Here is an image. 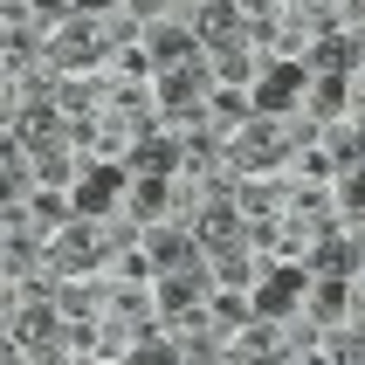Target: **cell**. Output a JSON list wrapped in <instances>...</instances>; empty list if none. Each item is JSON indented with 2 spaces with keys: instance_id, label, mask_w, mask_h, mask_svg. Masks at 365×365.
<instances>
[{
  "instance_id": "obj_1",
  "label": "cell",
  "mask_w": 365,
  "mask_h": 365,
  "mask_svg": "<svg viewBox=\"0 0 365 365\" xmlns=\"http://www.w3.org/2000/svg\"><path fill=\"white\" fill-rule=\"evenodd\" d=\"M221 152H227V165L235 173H283V159H289V145H283V124L276 118H242L235 131L221 138Z\"/></svg>"
},
{
  "instance_id": "obj_2",
  "label": "cell",
  "mask_w": 365,
  "mask_h": 365,
  "mask_svg": "<svg viewBox=\"0 0 365 365\" xmlns=\"http://www.w3.org/2000/svg\"><path fill=\"white\" fill-rule=\"evenodd\" d=\"M48 262H56L62 276H90L97 262H110V227H103L97 214H69V221L48 235Z\"/></svg>"
},
{
  "instance_id": "obj_3",
  "label": "cell",
  "mask_w": 365,
  "mask_h": 365,
  "mask_svg": "<svg viewBox=\"0 0 365 365\" xmlns=\"http://www.w3.org/2000/svg\"><path fill=\"white\" fill-rule=\"evenodd\" d=\"M41 48H48V62H56L62 76H76V69H90V62L110 56V35H103V14H69L56 28V35H41Z\"/></svg>"
},
{
  "instance_id": "obj_4",
  "label": "cell",
  "mask_w": 365,
  "mask_h": 365,
  "mask_svg": "<svg viewBox=\"0 0 365 365\" xmlns=\"http://www.w3.org/2000/svg\"><path fill=\"white\" fill-rule=\"evenodd\" d=\"M14 345H21V359H62V310H56V297H21Z\"/></svg>"
},
{
  "instance_id": "obj_5",
  "label": "cell",
  "mask_w": 365,
  "mask_h": 365,
  "mask_svg": "<svg viewBox=\"0 0 365 365\" xmlns=\"http://www.w3.org/2000/svg\"><path fill=\"white\" fill-rule=\"evenodd\" d=\"M145 262L159 269V276H173V269H200V242H193V227L180 221V214H165V221H145Z\"/></svg>"
},
{
  "instance_id": "obj_6",
  "label": "cell",
  "mask_w": 365,
  "mask_h": 365,
  "mask_svg": "<svg viewBox=\"0 0 365 365\" xmlns=\"http://www.w3.org/2000/svg\"><path fill=\"white\" fill-rule=\"evenodd\" d=\"M304 289H310V269H304V262H269L262 276H255L248 310H255V317H283V310L304 304Z\"/></svg>"
},
{
  "instance_id": "obj_7",
  "label": "cell",
  "mask_w": 365,
  "mask_h": 365,
  "mask_svg": "<svg viewBox=\"0 0 365 365\" xmlns=\"http://www.w3.org/2000/svg\"><path fill=\"white\" fill-rule=\"evenodd\" d=\"M124 200V165L97 159V165H76V180H69V214H110Z\"/></svg>"
},
{
  "instance_id": "obj_8",
  "label": "cell",
  "mask_w": 365,
  "mask_h": 365,
  "mask_svg": "<svg viewBox=\"0 0 365 365\" xmlns=\"http://www.w3.org/2000/svg\"><path fill=\"white\" fill-rule=\"evenodd\" d=\"M165 338H173V359H221V338H227V331L214 324L200 304H186V310L165 317Z\"/></svg>"
},
{
  "instance_id": "obj_9",
  "label": "cell",
  "mask_w": 365,
  "mask_h": 365,
  "mask_svg": "<svg viewBox=\"0 0 365 365\" xmlns=\"http://www.w3.org/2000/svg\"><path fill=\"white\" fill-rule=\"evenodd\" d=\"M304 269L310 276H359V242H351V227L324 221L317 235H310V248H304Z\"/></svg>"
},
{
  "instance_id": "obj_10",
  "label": "cell",
  "mask_w": 365,
  "mask_h": 365,
  "mask_svg": "<svg viewBox=\"0 0 365 365\" xmlns=\"http://www.w3.org/2000/svg\"><path fill=\"white\" fill-rule=\"evenodd\" d=\"M304 83H310V69H304V62H269V69H262V83H255V110H262V118H276V110H297Z\"/></svg>"
},
{
  "instance_id": "obj_11",
  "label": "cell",
  "mask_w": 365,
  "mask_h": 365,
  "mask_svg": "<svg viewBox=\"0 0 365 365\" xmlns=\"http://www.w3.org/2000/svg\"><path fill=\"white\" fill-rule=\"evenodd\" d=\"M118 165L131 173V180H173V165H180V138H173V131H145Z\"/></svg>"
},
{
  "instance_id": "obj_12",
  "label": "cell",
  "mask_w": 365,
  "mask_h": 365,
  "mask_svg": "<svg viewBox=\"0 0 365 365\" xmlns=\"http://www.w3.org/2000/svg\"><path fill=\"white\" fill-rule=\"evenodd\" d=\"M200 97H207V62H165L159 69V90H152L159 110H193Z\"/></svg>"
},
{
  "instance_id": "obj_13",
  "label": "cell",
  "mask_w": 365,
  "mask_h": 365,
  "mask_svg": "<svg viewBox=\"0 0 365 365\" xmlns=\"http://www.w3.org/2000/svg\"><path fill=\"white\" fill-rule=\"evenodd\" d=\"M14 145L21 152H41V145H76V138H69V124H62L56 103H21L14 110Z\"/></svg>"
},
{
  "instance_id": "obj_14",
  "label": "cell",
  "mask_w": 365,
  "mask_h": 365,
  "mask_svg": "<svg viewBox=\"0 0 365 365\" xmlns=\"http://www.w3.org/2000/svg\"><path fill=\"white\" fill-rule=\"evenodd\" d=\"M297 110H310L317 124L324 118H351V110H359V90H351V76H317V83H304Z\"/></svg>"
},
{
  "instance_id": "obj_15",
  "label": "cell",
  "mask_w": 365,
  "mask_h": 365,
  "mask_svg": "<svg viewBox=\"0 0 365 365\" xmlns=\"http://www.w3.org/2000/svg\"><path fill=\"white\" fill-rule=\"evenodd\" d=\"M351 62H359V35H351V28L310 35V69H317V76H351Z\"/></svg>"
},
{
  "instance_id": "obj_16",
  "label": "cell",
  "mask_w": 365,
  "mask_h": 365,
  "mask_svg": "<svg viewBox=\"0 0 365 365\" xmlns=\"http://www.w3.org/2000/svg\"><path fill=\"white\" fill-rule=\"evenodd\" d=\"M193 48H200V41H193V28H186V21H173V14H159V28H152V41H145V62H193Z\"/></svg>"
},
{
  "instance_id": "obj_17",
  "label": "cell",
  "mask_w": 365,
  "mask_h": 365,
  "mask_svg": "<svg viewBox=\"0 0 365 365\" xmlns=\"http://www.w3.org/2000/svg\"><path fill=\"white\" fill-rule=\"evenodd\" d=\"M124 214H131V221H165V214H173V186L124 173Z\"/></svg>"
},
{
  "instance_id": "obj_18",
  "label": "cell",
  "mask_w": 365,
  "mask_h": 365,
  "mask_svg": "<svg viewBox=\"0 0 365 365\" xmlns=\"http://www.w3.org/2000/svg\"><path fill=\"white\" fill-rule=\"evenodd\" d=\"M221 359H276V317H255V324L242 317V324L227 331Z\"/></svg>"
},
{
  "instance_id": "obj_19",
  "label": "cell",
  "mask_w": 365,
  "mask_h": 365,
  "mask_svg": "<svg viewBox=\"0 0 365 365\" xmlns=\"http://www.w3.org/2000/svg\"><path fill=\"white\" fill-rule=\"evenodd\" d=\"M317 138H324L331 173H359V124H351V118H324V124H317Z\"/></svg>"
},
{
  "instance_id": "obj_20",
  "label": "cell",
  "mask_w": 365,
  "mask_h": 365,
  "mask_svg": "<svg viewBox=\"0 0 365 365\" xmlns=\"http://www.w3.org/2000/svg\"><path fill=\"white\" fill-rule=\"evenodd\" d=\"M207 76H221V83H248V76H255V48H248L242 35H235V41H214V56H207Z\"/></svg>"
},
{
  "instance_id": "obj_21",
  "label": "cell",
  "mask_w": 365,
  "mask_h": 365,
  "mask_svg": "<svg viewBox=\"0 0 365 365\" xmlns=\"http://www.w3.org/2000/svg\"><path fill=\"white\" fill-rule=\"evenodd\" d=\"M207 297V276L200 269H173V276H159V310L173 317V310H186V304H200Z\"/></svg>"
},
{
  "instance_id": "obj_22",
  "label": "cell",
  "mask_w": 365,
  "mask_h": 365,
  "mask_svg": "<svg viewBox=\"0 0 365 365\" xmlns=\"http://www.w3.org/2000/svg\"><path fill=\"white\" fill-rule=\"evenodd\" d=\"M28 159H35V165H28V180H35V186H69V180H76L69 145H41V152H28Z\"/></svg>"
},
{
  "instance_id": "obj_23",
  "label": "cell",
  "mask_w": 365,
  "mask_h": 365,
  "mask_svg": "<svg viewBox=\"0 0 365 365\" xmlns=\"http://www.w3.org/2000/svg\"><path fill=\"white\" fill-rule=\"evenodd\" d=\"M242 118H255V103H248L242 90H235V83H227L221 97L207 103V131H214V138H227V131H235V124H242Z\"/></svg>"
},
{
  "instance_id": "obj_24",
  "label": "cell",
  "mask_w": 365,
  "mask_h": 365,
  "mask_svg": "<svg viewBox=\"0 0 365 365\" xmlns=\"http://www.w3.org/2000/svg\"><path fill=\"white\" fill-rule=\"evenodd\" d=\"M62 297V317H103V297H110V283H69V289H56Z\"/></svg>"
},
{
  "instance_id": "obj_25",
  "label": "cell",
  "mask_w": 365,
  "mask_h": 365,
  "mask_svg": "<svg viewBox=\"0 0 365 365\" xmlns=\"http://www.w3.org/2000/svg\"><path fill=\"white\" fill-rule=\"evenodd\" d=\"M35 193V180H28V165H21V152L14 159H0V214H14L21 200Z\"/></svg>"
},
{
  "instance_id": "obj_26",
  "label": "cell",
  "mask_w": 365,
  "mask_h": 365,
  "mask_svg": "<svg viewBox=\"0 0 365 365\" xmlns=\"http://www.w3.org/2000/svg\"><path fill=\"white\" fill-rule=\"evenodd\" d=\"M310 304H317V317H338V310L351 304V276H310Z\"/></svg>"
},
{
  "instance_id": "obj_27",
  "label": "cell",
  "mask_w": 365,
  "mask_h": 365,
  "mask_svg": "<svg viewBox=\"0 0 365 365\" xmlns=\"http://www.w3.org/2000/svg\"><path fill=\"white\" fill-rule=\"evenodd\" d=\"M76 14V7H69V0H28V7H21V21H28V28H35V35H56L62 21Z\"/></svg>"
},
{
  "instance_id": "obj_28",
  "label": "cell",
  "mask_w": 365,
  "mask_h": 365,
  "mask_svg": "<svg viewBox=\"0 0 365 365\" xmlns=\"http://www.w3.org/2000/svg\"><path fill=\"white\" fill-rule=\"evenodd\" d=\"M207 317H214V324H221V331H235V324H242V317H248V297H242V289H221V297L207 304ZM221 345H227V338H221Z\"/></svg>"
},
{
  "instance_id": "obj_29",
  "label": "cell",
  "mask_w": 365,
  "mask_h": 365,
  "mask_svg": "<svg viewBox=\"0 0 365 365\" xmlns=\"http://www.w3.org/2000/svg\"><path fill=\"white\" fill-rule=\"evenodd\" d=\"M317 359H345L351 365V359H359V331H351V324L345 331H317Z\"/></svg>"
},
{
  "instance_id": "obj_30",
  "label": "cell",
  "mask_w": 365,
  "mask_h": 365,
  "mask_svg": "<svg viewBox=\"0 0 365 365\" xmlns=\"http://www.w3.org/2000/svg\"><path fill=\"white\" fill-rule=\"evenodd\" d=\"M331 207H345V221H359V173L338 180V200H331Z\"/></svg>"
},
{
  "instance_id": "obj_31",
  "label": "cell",
  "mask_w": 365,
  "mask_h": 365,
  "mask_svg": "<svg viewBox=\"0 0 365 365\" xmlns=\"http://www.w3.org/2000/svg\"><path fill=\"white\" fill-rule=\"evenodd\" d=\"M276 7H283V0H235V14H242V21H269Z\"/></svg>"
},
{
  "instance_id": "obj_32",
  "label": "cell",
  "mask_w": 365,
  "mask_h": 365,
  "mask_svg": "<svg viewBox=\"0 0 365 365\" xmlns=\"http://www.w3.org/2000/svg\"><path fill=\"white\" fill-rule=\"evenodd\" d=\"M124 14H138V21H159V14H173V0H131Z\"/></svg>"
},
{
  "instance_id": "obj_33",
  "label": "cell",
  "mask_w": 365,
  "mask_h": 365,
  "mask_svg": "<svg viewBox=\"0 0 365 365\" xmlns=\"http://www.w3.org/2000/svg\"><path fill=\"white\" fill-rule=\"evenodd\" d=\"M76 14H110V0H69Z\"/></svg>"
},
{
  "instance_id": "obj_34",
  "label": "cell",
  "mask_w": 365,
  "mask_h": 365,
  "mask_svg": "<svg viewBox=\"0 0 365 365\" xmlns=\"http://www.w3.org/2000/svg\"><path fill=\"white\" fill-rule=\"evenodd\" d=\"M21 145H14V131H7V124H0V159H14Z\"/></svg>"
},
{
  "instance_id": "obj_35",
  "label": "cell",
  "mask_w": 365,
  "mask_h": 365,
  "mask_svg": "<svg viewBox=\"0 0 365 365\" xmlns=\"http://www.w3.org/2000/svg\"><path fill=\"white\" fill-rule=\"evenodd\" d=\"M21 7H28V0H0V21H21Z\"/></svg>"
}]
</instances>
